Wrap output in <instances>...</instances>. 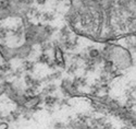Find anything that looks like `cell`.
<instances>
[{"mask_svg":"<svg viewBox=\"0 0 136 129\" xmlns=\"http://www.w3.org/2000/svg\"><path fill=\"white\" fill-rule=\"evenodd\" d=\"M53 16H52V13H45V14H44V19H45L46 21H52L53 20Z\"/></svg>","mask_w":136,"mask_h":129,"instance_id":"9c48e42d","label":"cell"},{"mask_svg":"<svg viewBox=\"0 0 136 129\" xmlns=\"http://www.w3.org/2000/svg\"><path fill=\"white\" fill-rule=\"evenodd\" d=\"M99 55H100V53H99L98 49H93L89 51V57L91 59H96L97 57H99Z\"/></svg>","mask_w":136,"mask_h":129,"instance_id":"7a4b0ae2","label":"cell"},{"mask_svg":"<svg viewBox=\"0 0 136 129\" xmlns=\"http://www.w3.org/2000/svg\"><path fill=\"white\" fill-rule=\"evenodd\" d=\"M25 82H26V84L28 87H32L33 82H34V79H33L31 76H26V77H25Z\"/></svg>","mask_w":136,"mask_h":129,"instance_id":"ba28073f","label":"cell"},{"mask_svg":"<svg viewBox=\"0 0 136 129\" xmlns=\"http://www.w3.org/2000/svg\"><path fill=\"white\" fill-rule=\"evenodd\" d=\"M105 71L106 72H111L112 71V64L110 61H107L105 65Z\"/></svg>","mask_w":136,"mask_h":129,"instance_id":"52a82bcc","label":"cell"},{"mask_svg":"<svg viewBox=\"0 0 136 129\" xmlns=\"http://www.w3.org/2000/svg\"><path fill=\"white\" fill-rule=\"evenodd\" d=\"M122 129H130V128H128V127H123Z\"/></svg>","mask_w":136,"mask_h":129,"instance_id":"4fadbf2b","label":"cell"},{"mask_svg":"<svg viewBox=\"0 0 136 129\" xmlns=\"http://www.w3.org/2000/svg\"><path fill=\"white\" fill-rule=\"evenodd\" d=\"M10 69H11V67H10L9 64H3V65L0 66V70H1L2 72H7V71H9Z\"/></svg>","mask_w":136,"mask_h":129,"instance_id":"8992f818","label":"cell"},{"mask_svg":"<svg viewBox=\"0 0 136 129\" xmlns=\"http://www.w3.org/2000/svg\"><path fill=\"white\" fill-rule=\"evenodd\" d=\"M25 70L27 71H33L34 70V64L32 61H26L25 62Z\"/></svg>","mask_w":136,"mask_h":129,"instance_id":"277c9868","label":"cell"},{"mask_svg":"<svg viewBox=\"0 0 136 129\" xmlns=\"http://www.w3.org/2000/svg\"><path fill=\"white\" fill-rule=\"evenodd\" d=\"M70 68H71V69H70V70H69V72H70V73L74 72V71H75V70H76V65H72V66H71V67H70Z\"/></svg>","mask_w":136,"mask_h":129,"instance_id":"8fae6325","label":"cell"},{"mask_svg":"<svg viewBox=\"0 0 136 129\" xmlns=\"http://www.w3.org/2000/svg\"><path fill=\"white\" fill-rule=\"evenodd\" d=\"M56 85H53V84H50V85H47V88L45 89V92H47V93H52V92L56 91Z\"/></svg>","mask_w":136,"mask_h":129,"instance_id":"5b68a950","label":"cell"},{"mask_svg":"<svg viewBox=\"0 0 136 129\" xmlns=\"http://www.w3.org/2000/svg\"><path fill=\"white\" fill-rule=\"evenodd\" d=\"M53 31H54V30H53V28L50 26V25H47V26L45 27V32H46V34H47V33H48V35H51V34H52Z\"/></svg>","mask_w":136,"mask_h":129,"instance_id":"30bf717a","label":"cell"},{"mask_svg":"<svg viewBox=\"0 0 136 129\" xmlns=\"http://www.w3.org/2000/svg\"><path fill=\"white\" fill-rule=\"evenodd\" d=\"M45 102H46L47 105H53V103L57 102V98H54V97H52V96H50V95H49V96L46 97Z\"/></svg>","mask_w":136,"mask_h":129,"instance_id":"3957f363","label":"cell"},{"mask_svg":"<svg viewBox=\"0 0 136 129\" xmlns=\"http://www.w3.org/2000/svg\"><path fill=\"white\" fill-rule=\"evenodd\" d=\"M62 127H63V125H62L61 123H57L56 125H54V128L56 129H61Z\"/></svg>","mask_w":136,"mask_h":129,"instance_id":"7c38bea8","label":"cell"},{"mask_svg":"<svg viewBox=\"0 0 136 129\" xmlns=\"http://www.w3.org/2000/svg\"><path fill=\"white\" fill-rule=\"evenodd\" d=\"M38 61L43 62V64H49V56L48 55H46V54L40 55L39 58H38Z\"/></svg>","mask_w":136,"mask_h":129,"instance_id":"6da1fadb","label":"cell"}]
</instances>
